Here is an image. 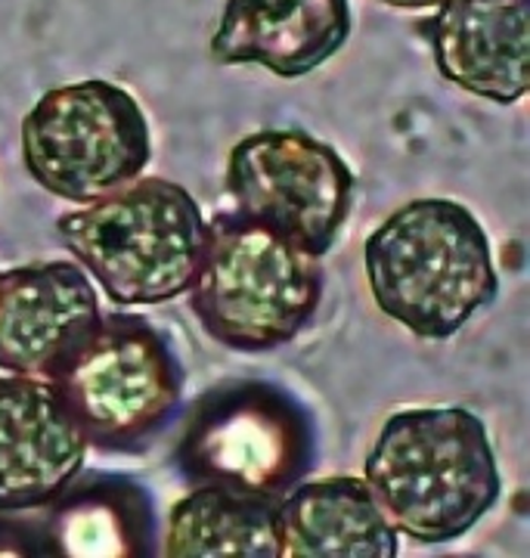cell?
Masks as SVG:
<instances>
[{
	"instance_id": "obj_1",
	"label": "cell",
	"mask_w": 530,
	"mask_h": 558,
	"mask_svg": "<svg viewBox=\"0 0 530 558\" xmlns=\"http://www.w3.org/2000/svg\"><path fill=\"white\" fill-rule=\"evenodd\" d=\"M378 509L422 546L466 537L503 494L484 418L469 407H410L385 418L363 462Z\"/></svg>"
},
{
	"instance_id": "obj_2",
	"label": "cell",
	"mask_w": 530,
	"mask_h": 558,
	"mask_svg": "<svg viewBox=\"0 0 530 558\" xmlns=\"http://www.w3.org/2000/svg\"><path fill=\"white\" fill-rule=\"evenodd\" d=\"M363 270L375 307L425 341L453 339L499 295L487 230L453 199L394 208L363 242Z\"/></svg>"
},
{
	"instance_id": "obj_3",
	"label": "cell",
	"mask_w": 530,
	"mask_h": 558,
	"mask_svg": "<svg viewBox=\"0 0 530 558\" xmlns=\"http://www.w3.org/2000/svg\"><path fill=\"white\" fill-rule=\"evenodd\" d=\"M59 242L116 307L180 299L208 242L198 202L168 178H143L57 218Z\"/></svg>"
},
{
	"instance_id": "obj_4",
	"label": "cell",
	"mask_w": 530,
	"mask_h": 558,
	"mask_svg": "<svg viewBox=\"0 0 530 558\" xmlns=\"http://www.w3.org/2000/svg\"><path fill=\"white\" fill-rule=\"evenodd\" d=\"M323 279V264L311 252L227 211L208 223V242L186 292L208 339L242 354H267L314 323Z\"/></svg>"
},
{
	"instance_id": "obj_5",
	"label": "cell",
	"mask_w": 530,
	"mask_h": 558,
	"mask_svg": "<svg viewBox=\"0 0 530 558\" xmlns=\"http://www.w3.org/2000/svg\"><path fill=\"white\" fill-rule=\"evenodd\" d=\"M87 447L137 453L183 407L186 369L153 319L109 311L47 376Z\"/></svg>"
},
{
	"instance_id": "obj_6",
	"label": "cell",
	"mask_w": 530,
	"mask_h": 558,
	"mask_svg": "<svg viewBox=\"0 0 530 558\" xmlns=\"http://www.w3.org/2000/svg\"><path fill=\"white\" fill-rule=\"evenodd\" d=\"M22 161L62 202L103 199L153 161V131L140 100L116 81L50 87L22 119Z\"/></svg>"
},
{
	"instance_id": "obj_7",
	"label": "cell",
	"mask_w": 530,
	"mask_h": 558,
	"mask_svg": "<svg viewBox=\"0 0 530 558\" xmlns=\"http://www.w3.org/2000/svg\"><path fill=\"white\" fill-rule=\"evenodd\" d=\"M180 465L193 484L279 499L314 465V428L301 403L274 385H224L198 400Z\"/></svg>"
},
{
	"instance_id": "obj_8",
	"label": "cell",
	"mask_w": 530,
	"mask_h": 558,
	"mask_svg": "<svg viewBox=\"0 0 530 558\" xmlns=\"http://www.w3.org/2000/svg\"><path fill=\"white\" fill-rule=\"evenodd\" d=\"M233 211L326 258L351 215V165L333 143L298 128H264L242 137L224 171Z\"/></svg>"
},
{
	"instance_id": "obj_9",
	"label": "cell",
	"mask_w": 530,
	"mask_h": 558,
	"mask_svg": "<svg viewBox=\"0 0 530 558\" xmlns=\"http://www.w3.org/2000/svg\"><path fill=\"white\" fill-rule=\"evenodd\" d=\"M87 438L38 376H0V512L50 506L79 478Z\"/></svg>"
},
{
	"instance_id": "obj_10",
	"label": "cell",
	"mask_w": 530,
	"mask_h": 558,
	"mask_svg": "<svg viewBox=\"0 0 530 558\" xmlns=\"http://www.w3.org/2000/svg\"><path fill=\"white\" fill-rule=\"evenodd\" d=\"M103 314L79 260H40L0 274V369L47 379Z\"/></svg>"
},
{
	"instance_id": "obj_11",
	"label": "cell",
	"mask_w": 530,
	"mask_h": 558,
	"mask_svg": "<svg viewBox=\"0 0 530 558\" xmlns=\"http://www.w3.org/2000/svg\"><path fill=\"white\" fill-rule=\"evenodd\" d=\"M441 78L496 106L528 97L530 0H444L419 22Z\"/></svg>"
},
{
	"instance_id": "obj_12",
	"label": "cell",
	"mask_w": 530,
	"mask_h": 558,
	"mask_svg": "<svg viewBox=\"0 0 530 558\" xmlns=\"http://www.w3.org/2000/svg\"><path fill=\"white\" fill-rule=\"evenodd\" d=\"M351 28V0H227L208 53L220 65H261L294 81L333 60Z\"/></svg>"
},
{
	"instance_id": "obj_13",
	"label": "cell",
	"mask_w": 530,
	"mask_h": 558,
	"mask_svg": "<svg viewBox=\"0 0 530 558\" xmlns=\"http://www.w3.org/2000/svg\"><path fill=\"white\" fill-rule=\"evenodd\" d=\"M279 556L394 558L400 534L378 509L370 484L353 475L298 481L276 502Z\"/></svg>"
},
{
	"instance_id": "obj_14",
	"label": "cell",
	"mask_w": 530,
	"mask_h": 558,
	"mask_svg": "<svg viewBox=\"0 0 530 558\" xmlns=\"http://www.w3.org/2000/svg\"><path fill=\"white\" fill-rule=\"evenodd\" d=\"M276 502L220 484H196L174 502L161 553L177 558L279 556Z\"/></svg>"
},
{
	"instance_id": "obj_15",
	"label": "cell",
	"mask_w": 530,
	"mask_h": 558,
	"mask_svg": "<svg viewBox=\"0 0 530 558\" xmlns=\"http://www.w3.org/2000/svg\"><path fill=\"white\" fill-rule=\"evenodd\" d=\"M375 3H385V7H394V10H432L444 0H375Z\"/></svg>"
}]
</instances>
